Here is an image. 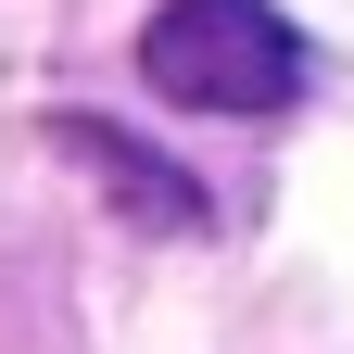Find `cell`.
<instances>
[{
	"label": "cell",
	"instance_id": "6da1fadb",
	"mask_svg": "<svg viewBox=\"0 0 354 354\" xmlns=\"http://www.w3.org/2000/svg\"><path fill=\"white\" fill-rule=\"evenodd\" d=\"M140 76L190 114H279L304 102V38L279 0H165L140 26Z\"/></svg>",
	"mask_w": 354,
	"mask_h": 354
},
{
	"label": "cell",
	"instance_id": "7a4b0ae2",
	"mask_svg": "<svg viewBox=\"0 0 354 354\" xmlns=\"http://www.w3.org/2000/svg\"><path fill=\"white\" fill-rule=\"evenodd\" d=\"M64 152H76V165H102V190H114L127 215H152V228H203V190H177V165H165V152H140L127 127L64 114Z\"/></svg>",
	"mask_w": 354,
	"mask_h": 354
}]
</instances>
